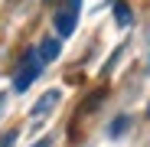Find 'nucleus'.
Segmentation results:
<instances>
[{"label": "nucleus", "instance_id": "1", "mask_svg": "<svg viewBox=\"0 0 150 147\" xmlns=\"http://www.w3.org/2000/svg\"><path fill=\"white\" fill-rule=\"evenodd\" d=\"M42 56H39V49H30L26 56L20 59V65H16V72H13V88L16 92H26L39 75H42Z\"/></svg>", "mask_w": 150, "mask_h": 147}, {"label": "nucleus", "instance_id": "2", "mask_svg": "<svg viewBox=\"0 0 150 147\" xmlns=\"http://www.w3.org/2000/svg\"><path fill=\"white\" fill-rule=\"evenodd\" d=\"M79 13H82V0H62V4H59V10L52 16L59 39H65V36L75 33V26H79Z\"/></svg>", "mask_w": 150, "mask_h": 147}, {"label": "nucleus", "instance_id": "3", "mask_svg": "<svg viewBox=\"0 0 150 147\" xmlns=\"http://www.w3.org/2000/svg\"><path fill=\"white\" fill-rule=\"evenodd\" d=\"M56 102H59V88H49V92L39 98V105L33 108V114L39 118V114H46V111H52V108H56Z\"/></svg>", "mask_w": 150, "mask_h": 147}, {"label": "nucleus", "instance_id": "4", "mask_svg": "<svg viewBox=\"0 0 150 147\" xmlns=\"http://www.w3.org/2000/svg\"><path fill=\"white\" fill-rule=\"evenodd\" d=\"M36 49H39V56H42V62H52V59L59 56V39H42V43H39Z\"/></svg>", "mask_w": 150, "mask_h": 147}, {"label": "nucleus", "instance_id": "5", "mask_svg": "<svg viewBox=\"0 0 150 147\" xmlns=\"http://www.w3.org/2000/svg\"><path fill=\"white\" fill-rule=\"evenodd\" d=\"M114 20H117V26H131L134 13H131V7L124 4V0H117V4H114Z\"/></svg>", "mask_w": 150, "mask_h": 147}, {"label": "nucleus", "instance_id": "6", "mask_svg": "<svg viewBox=\"0 0 150 147\" xmlns=\"http://www.w3.org/2000/svg\"><path fill=\"white\" fill-rule=\"evenodd\" d=\"M127 124H131V118H127V114L114 118V124H111V137H121L124 131H127Z\"/></svg>", "mask_w": 150, "mask_h": 147}, {"label": "nucleus", "instance_id": "7", "mask_svg": "<svg viewBox=\"0 0 150 147\" xmlns=\"http://www.w3.org/2000/svg\"><path fill=\"white\" fill-rule=\"evenodd\" d=\"M16 141V131H7V134H0V147H13Z\"/></svg>", "mask_w": 150, "mask_h": 147}, {"label": "nucleus", "instance_id": "8", "mask_svg": "<svg viewBox=\"0 0 150 147\" xmlns=\"http://www.w3.org/2000/svg\"><path fill=\"white\" fill-rule=\"evenodd\" d=\"M33 147H52V141H49V137H42V141H36Z\"/></svg>", "mask_w": 150, "mask_h": 147}, {"label": "nucleus", "instance_id": "9", "mask_svg": "<svg viewBox=\"0 0 150 147\" xmlns=\"http://www.w3.org/2000/svg\"><path fill=\"white\" fill-rule=\"evenodd\" d=\"M4 102H7V95H0V111H4Z\"/></svg>", "mask_w": 150, "mask_h": 147}, {"label": "nucleus", "instance_id": "10", "mask_svg": "<svg viewBox=\"0 0 150 147\" xmlns=\"http://www.w3.org/2000/svg\"><path fill=\"white\" fill-rule=\"evenodd\" d=\"M147 114H150V108H147Z\"/></svg>", "mask_w": 150, "mask_h": 147}]
</instances>
